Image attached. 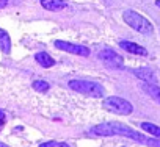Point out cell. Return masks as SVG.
Wrapping results in <instances>:
<instances>
[{"label":"cell","mask_w":160,"mask_h":147,"mask_svg":"<svg viewBox=\"0 0 160 147\" xmlns=\"http://www.w3.org/2000/svg\"><path fill=\"white\" fill-rule=\"evenodd\" d=\"M0 49H2L3 53H10L11 52V38L2 28H0Z\"/></svg>","instance_id":"cell-11"},{"label":"cell","mask_w":160,"mask_h":147,"mask_svg":"<svg viewBox=\"0 0 160 147\" xmlns=\"http://www.w3.org/2000/svg\"><path fill=\"white\" fill-rule=\"evenodd\" d=\"M69 88L75 92L85 94V96H90V97H96V99H101L105 94V89H104L102 85L90 82V80H71Z\"/></svg>","instance_id":"cell-2"},{"label":"cell","mask_w":160,"mask_h":147,"mask_svg":"<svg viewBox=\"0 0 160 147\" xmlns=\"http://www.w3.org/2000/svg\"><path fill=\"white\" fill-rule=\"evenodd\" d=\"M108 124H110V128H112V135L113 136H116V135L118 136H126V138H130V139H133L137 142H141L144 145L149 144V139L151 138H146L144 135L135 131L133 128H130V127H127L124 124H119V122H108Z\"/></svg>","instance_id":"cell-4"},{"label":"cell","mask_w":160,"mask_h":147,"mask_svg":"<svg viewBox=\"0 0 160 147\" xmlns=\"http://www.w3.org/2000/svg\"><path fill=\"white\" fill-rule=\"evenodd\" d=\"M5 122H7V114H5V111H3V110H0V130L3 128Z\"/></svg>","instance_id":"cell-15"},{"label":"cell","mask_w":160,"mask_h":147,"mask_svg":"<svg viewBox=\"0 0 160 147\" xmlns=\"http://www.w3.org/2000/svg\"><path fill=\"white\" fill-rule=\"evenodd\" d=\"M35 59H36V63H38L41 67H46V69L55 66V59H53L49 53H46V52H39V53H36Z\"/></svg>","instance_id":"cell-10"},{"label":"cell","mask_w":160,"mask_h":147,"mask_svg":"<svg viewBox=\"0 0 160 147\" xmlns=\"http://www.w3.org/2000/svg\"><path fill=\"white\" fill-rule=\"evenodd\" d=\"M7 5H8V0H0V10L5 8Z\"/></svg>","instance_id":"cell-17"},{"label":"cell","mask_w":160,"mask_h":147,"mask_svg":"<svg viewBox=\"0 0 160 147\" xmlns=\"http://www.w3.org/2000/svg\"><path fill=\"white\" fill-rule=\"evenodd\" d=\"M98 58L107 66V67H112V69H121L124 66V59L119 53H116L115 50L112 49H104L98 53Z\"/></svg>","instance_id":"cell-5"},{"label":"cell","mask_w":160,"mask_h":147,"mask_svg":"<svg viewBox=\"0 0 160 147\" xmlns=\"http://www.w3.org/2000/svg\"><path fill=\"white\" fill-rule=\"evenodd\" d=\"M58 145H60V147H69L68 144H58Z\"/></svg>","instance_id":"cell-19"},{"label":"cell","mask_w":160,"mask_h":147,"mask_svg":"<svg viewBox=\"0 0 160 147\" xmlns=\"http://www.w3.org/2000/svg\"><path fill=\"white\" fill-rule=\"evenodd\" d=\"M141 128L144 131H148L149 135H152L154 138L160 139V127H157L155 124H151V122H141Z\"/></svg>","instance_id":"cell-13"},{"label":"cell","mask_w":160,"mask_h":147,"mask_svg":"<svg viewBox=\"0 0 160 147\" xmlns=\"http://www.w3.org/2000/svg\"><path fill=\"white\" fill-rule=\"evenodd\" d=\"M53 44L57 49L68 52V53H74V55H80V56L90 55V49H87L85 45H78V44H72V42H66V41H55Z\"/></svg>","instance_id":"cell-6"},{"label":"cell","mask_w":160,"mask_h":147,"mask_svg":"<svg viewBox=\"0 0 160 147\" xmlns=\"http://www.w3.org/2000/svg\"><path fill=\"white\" fill-rule=\"evenodd\" d=\"M0 147H10V145H7L5 142H0Z\"/></svg>","instance_id":"cell-18"},{"label":"cell","mask_w":160,"mask_h":147,"mask_svg":"<svg viewBox=\"0 0 160 147\" xmlns=\"http://www.w3.org/2000/svg\"><path fill=\"white\" fill-rule=\"evenodd\" d=\"M41 7L49 11H60L66 7L64 0H41Z\"/></svg>","instance_id":"cell-9"},{"label":"cell","mask_w":160,"mask_h":147,"mask_svg":"<svg viewBox=\"0 0 160 147\" xmlns=\"http://www.w3.org/2000/svg\"><path fill=\"white\" fill-rule=\"evenodd\" d=\"M119 47L124 49V50L129 52V53H133V55H140V56H146V55H148V50H146L143 45H138V44L130 42V41H121V42H119Z\"/></svg>","instance_id":"cell-8"},{"label":"cell","mask_w":160,"mask_h":147,"mask_svg":"<svg viewBox=\"0 0 160 147\" xmlns=\"http://www.w3.org/2000/svg\"><path fill=\"white\" fill-rule=\"evenodd\" d=\"M33 89L35 91H38V92H46V91H49V88H50V85L47 83V82H44V80H36V82H33Z\"/></svg>","instance_id":"cell-14"},{"label":"cell","mask_w":160,"mask_h":147,"mask_svg":"<svg viewBox=\"0 0 160 147\" xmlns=\"http://www.w3.org/2000/svg\"><path fill=\"white\" fill-rule=\"evenodd\" d=\"M155 5H157V7H160V0H157V2H155Z\"/></svg>","instance_id":"cell-20"},{"label":"cell","mask_w":160,"mask_h":147,"mask_svg":"<svg viewBox=\"0 0 160 147\" xmlns=\"http://www.w3.org/2000/svg\"><path fill=\"white\" fill-rule=\"evenodd\" d=\"M133 74H135V77H137V78L143 80L144 83L157 85V77H155V74H154L151 69H148V67H138V69L133 70Z\"/></svg>","instance_id":"cell-7"},{"label":"cell","mask_w":160,"mask_h":147,"mask_svg":"<svg viewBox=\"0 0 160 147\" xmlns=\"http://www.w3.org/2000/svg\"><path fill=\"white\" fill-rule=\"evenodd\" d=\"M102 107H104L107 111L115 113V114H121V116H129V114L133 111V107H132L130 102H127L126 99L116 97V96L107 97V99L102 102Z\"/></svg>","instance_id":"cell-3"},{"label":"cell","mask_w":160,"mask_h":147,"mask_svg":"<svg viewBox=\"0 0 160 147\" xmlns=\"http://www.w3.org/2000/svg\"><path fill=\"white\" fill-rule=\"evenodd\" d=\"M58 144L55 142V141H49V142H42V144H39V147H57Z\"/></svg>","instance_id":"cell-16"},{"label":"cell","mask_w":160,"mask_h":147,"mask_svg":"<svg viewBox=\"0 0 160 147\" xmlns=\"http://www.w3.org/2000/svg\"><path fill=\"white\" fill-rule=\"evenodd\" d=\"M122 19H124V22H126L130 28L137 30V31L141 33V35H152V33H154L152 24H151L146 17H143L141 14H138V13L133 11V10H126V11L122 13Z\"/></svg>","instance_id":"cell-1"},{"label":"cell","mask_w":160,"mask_h":147,"mask_svg":"<svg viewBox=\"0 0 160 147\" xmlns=\"http://www.w3.org/2000/svg\"><path fill=\"white\" fill-rule=\"evenodd\" d=\"M143 89L146 94H149L154 100H157L160 103V86L152 85V83H143Z\"/></svg>","instance_id":"cell-12"}]
</instances>
